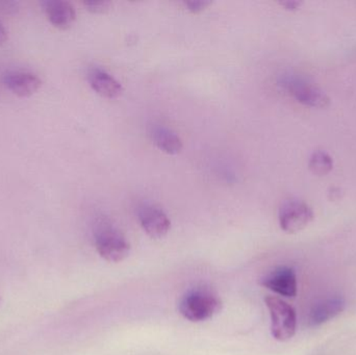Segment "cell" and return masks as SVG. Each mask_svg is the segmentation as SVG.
<instances>
[{"instance_id":"e0dca14e","label":"cell","mask_w":356,"mask_h":355,"mask_svg":"<svg viewBox=\"0 0 356 355\" xmlns=\"http://www.w3.org/2000/svg\"><path fill=\"white\" fill-rule=\"evenodd\" d=\"M6 39H8V31L0 21V44H3Z\"/></svg>"},{"instance_id":"5b68a950","label":"cell","mask_w":356,"mask_h":355,"mask_svg":"<svg viewBox=\"0 0 356 355\" xmlns=\"http://www.w3.org/2000/svg\"><path fill=\"white\" fill-rule=\"evenodd\" d=\"M280 229L288 233H297L309 226L314 220V210L302 200H286L278 214Z\"/></svg>"},{"instance_id":"52a82bcc","label":"cell","mask_w":356,"mask_h":355,"mask_svg":"<svg viewBox=\"0 0 356 355\" xmlns=\"http://www.w3.org/2000/svg\"><path fill=\"white\" fill-rule=\"evenodd\" d=\"M142 229L152 239H162L170 231L171 221L166 213L156 206L146 204L139 210Z\"/></svg>"},{"instance_id":"8fae6325","label":"cell","mask_w":356,"mask_h":355,"mask_svg":"<svg viewBox=\"0 0 356 355\" xmlns=\"http://www.w3.org/2000/svg\"><path fill=\"white\" fill-rule=\"evenodd\" d=\"M44 10L52 25L66 29L72 25L76 18L74 6L65 0H48L43 3Z\"/></svg>"},{"instance_id":"7a4b0ae2","label":"cell","mask_w":356,"mask_h":355,"mask_svg":"<svg viewBox=\"0 0 356 355\" xmlns=\"http://www.w3.org/2000/svg\"><path fill=\"white\" fill-rule=\"evenodd\" d=\"M265 304L271 316V333L274 339L286 342L296 333L297 315L292 306L274 296H267Z\"/></svg>"},{"instance_id":"7c38bea8","label":"cell","mask_w":356,"mask_h":355,"mask_svg":"<svg viewBox=\"0 0 356 355\" xmlns=\"http://www.w3.org/2000/svg\"><path fill=\"white\" fill-rule=\"evenodd\" d=\"M154 144L165 154H177L181 151L182 141L179 135L168 127H154L152 131Z\"/></svg>"},{"instance_id":"9a60e30c","label":"cell","mask_w":356,"mask_h":355,"mask_svg":"<svg viewBox=\"0 0 356 355\" xmlns=\"http://www.w3.org/2000/svg\"><path fill=\"white\" fill-rule=\"evenodd\" d=\"M211 4V2L207 1V0H186V1H184V6H186V10L195 13V14L202 12Z\"/></svg>"},{"instance_id":"4fadbf2b","label":"cell","mask_w":356,"mask_h":355,"mask_svg":"<svg viewBox=\"0 0 356 355\" xmlns=\"http://www.w3.org/2000/svg\"><path fill=\"white\" fill-rule=\"evenodd\" d=\"M309 168L313 174L324 176L334 169V160L324 150H316L309 158Z\"/></svg>"},{"instance_id":"ba28073f","label":"cell","mask_w":356,"mask_h":355,"mask_svg":"<svg viewBox=\"0 0 356 355\" xmlns=\"http://www.w3.org/2000/svg\"><path fill=\"white\" fill-rule=\"evenodd\" d=\"M6 87L20 97L33 95L42 85V81L35 73L29 71H10L3 77Z\"/></svg>"},{"instance_id":"5bb4252c","label":"cell","mask_w":356,"mask_h":355,"mask_svg":"<svg viewBox=\"0 0 356 355\" xmlns=\"http://www.w3.org/2000/svg\"><path fill=\"white\" fill-rule=\"evenodd\" d=\"M86 8L90 12L95 13V14H102L110 10L111 2L104 1V0H89V1L83 2Z\"/></svg>"},{"instance_id":"3957f363","label":"cell","mask_w":356,"mask_h":355,"mask_svg":"<svg viewBox=\"0 0 356 355\" xmlns=\"http://www.w3.org/2000/svg\"><path fill=\"white\" fill-rule=\"evenodd\" d=\"M282 85L303 106L314 108H326L330 106V98L327 94L321 88L303 77L286 75L282 77Z\"/></svg>"},{"instance_id":"6da1fadb","label":"cell","mask_w":356,"mask_h":355,"mask_svg":"<svg viewBox=\"0 0 356 355\" xmlns=\"http://www.w3.org/2000/svg\"><path fill=\"white\" fill-rule=\"evenodd\" d=\"M222 302L209 290H194L179 302L180 315L191 322H202L213 318L221 311Z\"/></svg>"},{"instance_id":"277c9868","label":"cell","mask_w":356,"mask_h":355,"mask_svg":"<svg viewBox=\"0 0 356 355\" xmlns=\"http://www.w3.org/2000/svg\"><path fill=\"white\" fill-rule=\"evenodd\" d=\"M95 245L100 256L111 263L122 262L131 252L129 241L111 225H102L96 231Z\"/></svg>"},{"instance_id":"8992f818","label":"cell","mask_w":356,"mask_h":355,"mask_svg":"<svg viewBox=\"0 0 356 355\" xmlns=\"http://www.w3.org/2000/svg\"><path fill=\"white\" fill-rule=\"evenodd\" d=\"M261 285L284 297H295L298 291L296 273L290 267H278L261 279Z\"/></svg>"},{"instance_id":"2e32d148","label":"cell","mask_w":356,"mask_h":355,"mask_svg":"<svg viewBox=\"0 0 356 355\" xmlns=\"http://www.w3.org/2000/svg\"><path fill=\"white\" fill-rule=\"evenodd\" d=\"M280 6H284L286 10H299L302 6V1H298V0H284V1L280 2Z\"/></svg>"},{"instance_id":"30bf717a","label":"cell","mask_w":356,"mask_h":355,"mask_svg":"<svg viewBox=\"0 0 356 355\" xmlns=\"http://www.w3.org/2000/svg\"><path fill=\"white\" fill-rule=\"evenodd\" d=\"M88 79L92 89L102 97L114 99L122 94V85L108 71L99 67H94L89 71Z\"/></svg>"},{"instance_id":"9c48e42d","label":"cell","mask_w":356,"mask_h":355,"mask_svg":"<svg viewBox=\"0 0 356 355\" xmlns=\"http://www.w3.org/2000/svg\"><path fill=\"white\" fill-rule=\"evenodd\" d=\"M345 306L346 302L342 296H332L320 300L309 312V325L317 327L330 322L345 310Z\"/></svg>"}]
</instances>
